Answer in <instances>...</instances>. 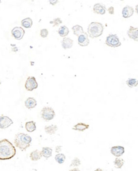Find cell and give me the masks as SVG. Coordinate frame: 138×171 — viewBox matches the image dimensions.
Instances as JSON below:
<instances>
[{"mask_svg": "<svg viewBox=\"0 0 138 171\" xmlns=\"http://www.w3.org/2000/svg\"><path fill=\"white\" fill-rule=\"evenodd\" d=\"M73 45V40L69 38H64L62 41V47L64 49H71Z\"/></svg>", "mask_w": 138, "mask_h": 171, "instance_id": "5bb4252c", "label": "cell"}, {"mask_svg": "<svg viewBox=\"0 0 138 171\" xmlns=\"http://www.w3.org/2000/svg\"><path fill=\"white\" fill-rule=\"evenodd\" d=\"M21 26H22L23 27L26 28H29L33 26V20L31 18H27L24 19V20H21Z\"/></svg>", "mask_w": 138, "mask_h": 171, "instance_id": "7402d4cb", "label": "cell"}, {"mask_svg": "<svg viewBox=\"0 0 138 171\" xmlns=\"http://www.w3.org/2000/svg\"><path fill=\"white\" fill-rule=\"evenodd\" d=\"M127 35L130 38L135 41H138V28L137 27L130 26L129 31H127Z\"/></svg>", "mask_w": 138, "mask_h": 171, "instance_id": "7c38bea8", "label": "cell"}, {"mask_svg": "<svg viewBox=\"0 0 138 171\" xmlns=\"http://www.w3.org/2000/svg\"><path fill=\"white\" fill-rule=\"evenodd\" d=\"M16 155V149L8 139L0 140V160H8Z\"/></svg>", "mask_w": 138, "mask_h": 171, "instance_id": "6da1fadb", "label": "cell"}, {"mask_svg": "<svg viewBox=\"0 0 138 171\" xmlns=\"http://www.w3.org/2000/svg\"><path fill=\"white\" fill-rule=\"evenodd\" d=\"M11 34L16 40H20L22 39L24 34H25V31H24L23 28L16 26L12 29Z\"/></svg>", "mask_w": 138, "mask_h": 171, "instance_id": "52a82bcc", "label": "cell"}, {"mask_svg": "<svg viewBox=\"0 0 138 171\" xmlns=\"http://www.w3.org/2000/svg\"><path fill=\"white\" fill-rule=\"evenodd\" d=\"M108 12L111 15H113V14H114V8H113V6L109 7V8H108Z\"/></svg>", "mask_w": 138, "mask_h": 171, "instance_id": "f546056e", "label": "cell"}, {"mask_svg": "<svg viewBox=\"0 0 138 171\" xmlns=\"http://www.w3.org/2000/svg\"><path fill=\"white\" fill-rule=\"evenodd\" d=\"M125 150L123 146H113L111 148V153L113 155L115 156L116 157H120V156H122L123 154L124 153Z\"/></svg>", "mask_w": 138, "mask_h": 171, "instance_id": "30bf717a", "label": "cell"}, {"mask_svg": "<svg viewBox=\"0 0 138 171\" xmlns=\"http://www.w3.org/2000/svg\"><path fill=\"white\" fill-rule=\"evenodd\" d=\"M89 128V125L84 123H79L76 124L73 127H72V130L79 132H84V130Z\"/></svg>", "mask_w": 138, "mask_h": 171, "instance_id": "e0dca14e", "label": "cell"}, {"mask_svg": "<svg viewBox=\"0 0 138 171\" xmlns=\"http://www.w3.org/2000/svg\"><path fill=\"white\" fill-rule=\"evenodd\" d=\"M58 2H59V1H57V0H55V1H50L49 3L50 4H52V5H55V4L58 3Z\"/></svg>", "mask_w": 138, "mask_h": 171, "instance_id": "1f68e13d", "label": "cell"}, {"mask_svg": "<svg viewBox=\"0 0 138 171\" xmlns=\"http://www.w3.org/2000/svg\"><path fill=\"white\" fill-rule=\"evenodd\" d=\"M42 157V153L40 150H35L33 152H31L30 154V158L33 161H37L40 160L41 158Z\"/></svg>", "mask_w": 138, "mask_h": 171, "instance_id": "2e32d148", "label": "cell"}, {"mask_svg": "<svg viewBox=\"0 0 138 171\" xmlns=\"http://www.w3.org/2000/svg\"><path fill=\"white\" fill-rule=\"evenodd\" d=\"M127 85L130 88L135 87H137L138 85L137 81L135 78H129L126 82Z\"/></svg>", "mask_w": 138, "mask_h": 171, "instance_id": "484cf974", "label": "cell"}, {"mask_svg": "<svg viewBox=\"0 0 138 171\" xmlns=\"http://www.w3.org/2000/svg\"><path fill=\"white\" fill-rule=\"evenodd\" d=\"M106 8L104 4H96L93 6V13L99 15H104L106 13Z\"/></svg>", "mask_w": 138, "mask_h": 171, "instance_id": "8fae6325", "label": "cell"}, {"mask_svg": "<svg viewBox=\"0 0 138 171\" xmlns=\"http://www.w3.org/2000/svg\"><path fill=\"white\" fill-rule=\"evenodd\" d=\"M24 105H25L26 108L30 110L36 107V105H37V101H36V100L34 98L29 97L25 100Z\"/></svg>", "mask_w": 138, "mask_h": 171, "instance_id": "9a60e30c", "label": "cell"}, {"mask_svg": "<svg viewBox=\"0 0 138 171\" xmlns=\"http://www.w3.org/2000/svg\"><path fill=\"white\" fill-rule=\"evenodd\" d=\"M44 130L46 133L50 134V135H53V134H55V132H57L58 130V127L56 125H51V126H46L44 127Z\"/></svg>", "mask_w": 138, "mask_h": 171, "instance_id": "d6986e66", "label": "cell"}, {"mask_svg": "<svg viewBox=\"0 0 138 171\" xmlns=\"http://www.w3.org/2000/svg\"><path fill=\"white\" fill-rule=\"evenodd\" d=\"M104 25L98 21H93L87 28V34L91 38H98L102 35L104 32Z\"/></svg>", "mask_w": 138, "mask_h": 171, "instance_id": "3957f363", "label": "cell"}, {"mask_svg": "<svg viewBox=\"0 0 138 171\" xmlns=\"http://www.w3.org/2000/svg\"><path fill=\"white\" fill-rule=\"evenodd\" d=\"M70 171H80V170H79L78 168H73V169H72Z\"/></svg>", "mask_w": 138, "mask_h": 171, "instance_id": "d6a6232c", "label": "cell"}, {"mask_svg": "<svg viewBox=\"0 0 138 171\" xmlns=\"http://www.w3.org/2000/svg\"><path fill=\"white\" fill-rule=\"evenodd\" d=\"M94 171H104V170L102 169H101V168H97V169L95 170Z\"/></svg>", "mask_w": 138, "mask_h": 171, "instance_id": "836d02e7", "label": "cell"}, {"mask_svg": "<svg viewBox=\"0 0 138 171\" xmlns=\"http://www.w3.org/2000/svg\"><path fill=\"white\" fill-rule=\"evenodd\" d=\"M58 33L61 37L66 38V36H67L69 33V29L66 26H62L58 29Z\"/></svg>", "mask_w": 138, "mask_h": 171, "instance_id": "ffe728a7", "label": "cell"}, {"mask_svg": "<svg viewBox=\"0 0 138 171\" xmlns=\"http://www.w3.org/2000/svg\"><path fill=\"white\" fill-rule=\"evenodd\" d=\"M72 29L73 31V33L74 35H75L77 36L80 35L81 34L84 33V30L82 26H79V25H75L72 27Z\"/></svg>", "mask_w": 138, "mask_h": 171, "instance_id": "603a6c76", "label": "cell"}, {"mask_svg": "<svg viewBox=\"0 0 138 171\" xmlns=\"http://www.w3.org/2000/svg\"><path fill=\"white\" fill-rule=\"evenodd\" d=\"M62 150V146H56V148H55V152L57 154L59 153V152H61Z\"/></svg>", "mask_w": 138, "mask_h": 171, "instance_id": "4dcf8cb0", "label": "cell"}, {"mask_svg": "<svg viewBox=\"0 0 138 171\" xmlns=\"http://www.w3.org/2000/svg\"><path fill=\"white\" fill-rule=\"evenodd\" d=\"M105 44L110 47H118L121 46V42L116 34H110L106 38Z\"/></svg>", "mask_w": 138, "mask_h": 171, "instance_id": "5b68a950", "label": "cell"}, {"mask_svg": "<svg viewBox=\"0 0 138 171\" xmlns=\"http://www.w3.org/2000/svg\"><path fill=\"white\" fill-rule=\"evenodd\" d=\"M122 16L124 18H129L131 17L134 13V9L133 7L129 5L126 6L124 8L122 9Z\"/></svg>", "mask_w": 138, "mask_h": 171, "instance_id": "4fadbf2b", "label": "cell"}, {"mask_svg": "<svg viewBox=\"0 0 138 171\" xmlns=\"http://www.w3.org/2000/svg\"><path fill=\"white\" fill-rule=\"evenodd\" d=\"M50 24L53 25V26H57L59 25H61V24H62V20L59 18H57L54 19L53 21H50Z\"/></svg>", "mask_w": 138, "mask_h": 171, "instance_id": "4316f807", "label": "cell"}, {"mask_svg": "<svg viewBox=\"0 0 138 171\" xmlns=\"http://www.w3.org/2000/svg\"><path fill=\"white\" fill-rule=\"evenodd\" d=\"M77 42H78V44L81 47H86L89 44V41L88 39V35L86 33H83L82 34L78 36L77 38Z\"/></svg>", "mask_w": 138, "mask_h": 171, "instance_id": "9c48e42d", "label": "cell"}, {"mask_svg": "<svg viewBox=\"0 0 138 171\" xmlns=\"http://www.w3.org/2000/svg\"><path fill=\"white\" fill-rule=\"evenodd\" d=\"M31 141H32V138L28 134L18 133L14 137V143L17 148L20 149L21 151H24L30 146Z\"/></svg>", "mask_w": 138, "mask_h": 171, "instance_id": "7a4b0ae2", "label": "cell"}, {"mask_svg": "<svg viewBox=\"0 0 138 171\" xmlns=\"http://www.w3.org/2000/svg\"><path fill=\"white\" fill-rule=\"evenodd\" d=\"M81 164V161L79 160V158L75 157L72 160L71 166H79Z\"/></svg>", "mask_w": 138, "mask_h": 171, "instance_id": "83f0119b", "label": "cell"}, {"mask_svg": "<svg viewBox=\"0 0 138 171\" xmlns=\"http://www.w3.org/2000/svg\"><path fill=\"white\" fill-rule=\"evenodd\" d=\"M114 166L115 168H118V169H120V168H122V166L124 164V160L123 159H121L120 157H117L114 160Z\"/></svg>", "mask_w": 138, "mask_h": 171, "instance_id": "cb8c5ba5", "label": "cell"}, {"mask_svg": "<svg viewBox=\"0 0 138 171\" xmlns=\"http://www.w3.org/2000/svg\"><path fill=\"white\" fill-rule=\"evenodd\" d=\"M40 35L42 38H46L48 35V31L47 29H46V28L42 29L40 31Z\"/></svg>", "mask_w": 138, "mask_h": 171, "instance_id": "f1b7e54d", "label": "cell"}, {"mask_svg": "<svg viewBox=\"0 0 138 171\" xmlns=\"http://www.w3.org/2000/svg\"><path fill=\"white\" fill-rule=\"evenodd\" d=\"M26 130L28 132H33L36 130V124L35 121H28L25 125Z\"/></svg>", "mask_w": 138, "mask_h": 171, "instance_id": "44dd1931", "label": "cell"}, {"mask_svg": "<svg viewBox=\"0 0 138 171\" xmlns=\"http://www.w3.org/2000/svg\"><path fill=\"white\" fill-rule=\"evenodd\" d=\"M55 159L58 163H59V164H62V163H64L65 160H66V156H65V155H64V154L59 153V154H57V155H55Z\"/></svg>", "mask_w": 138, "mask_h": 171, "instance_id": "d4e9b609", "label": "cell"}, {"mask_svg": "<svg viewBox=\"0 0 138 171\" xmlns=\"http://www.w3.org/2000/svg\"><path fill=\"white\" fill-rule=\"evenodd\" d=\"M41 116L46 121H51L55 117V112L53 108L50 107H44L41 111Z\"/></svg>", "mask_w": 138, "mask_h": 171, "instance_id": "277c9868", "label": "cell"}, {"mask_svg": "<svg viewBox=\"0 0 138 171\" xmlns=\"http://www.w3.org/2000/svg\"></svg>", "mask_w": 138, "mask_h": 171, "instance_id": "e575fe53", "label": "cell"}, {"mask_svg": "<svg viewBox=\"0 0 138 171\" xmlns=\"http://www.w3.org/2000/svg\"><path fill=\"white\" fill-rule=\"evenodd\" d=\"M41 153H42V156L45 157L46 159H48L52 156L53 149L49 148V147H43V148H42Z\"/></svg>", "mask_w": 138, "mask_h": 171, "instance_id": "ac0fdd59", "label": "cell"}, {"mask_svg": "<svg viewBox=\"0 0 138 171\" xmlns=\"http://www.w3.org/2000/svg\"><path fill=\"white\" fill-rule=\"evenodd\" d=\"M38 87V83L35 77L30 76L28 77L25 83L26 90L29 91H32L33 90L37 89Z\"/></svg>", "mask_w": 138, "mask_h": 171, "instance_id": "8992f818", "label": "cell"}, {"mask_svg": "<svg viewBox=\"0 0 138 171\" xmlns=\"http://www.w3.org/2000/svg\"><path fill=\"white\" fill-rule=\"evenodd\" d=\"M13 124V121L8 117L1 116L0 117V129L8 128L11 125Z\"/></svg>", "mask_w": 138, "mask_h": 171, "instance_id": "ba28073f", "label": "cell"}]
</instances>
